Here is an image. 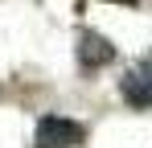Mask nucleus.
<instances>
[{
    "label": "nucleus",
    "instance_id": "f257e3e1",
    "mask_svg": "<svg viewBox=\"0 0 152 148\" xmlns=\"http://www.w3.org/2000/svg\"><path fill=\"white\" fill-rule=\"evenodd\" d=\"M86 140V127L66 115H45L37 123V148H74Z\"/></svg>",
    "mask_w": 152,
    "mask_h": 148
},
{
    "label": "nucleus",
    "instance_id": "f03ea898",
    "mask_svg": "<svg viewBox=\"0 0 152 148\" xmlns=\"http://www.w3.org/2000/svg\"><path fill=\"white\" fill-rule=\"evenodd\" d=\"M119 91L132 107H152V66H136V70L124 74Z\"/></svg>",
    "mask_w": 152,
    "mask_h": 148
},
{
    "label": "nucleus",
    "instance_id": "7ed1b4c3",
    "mask_svg": "<svg viewBox=\"0 0 152 148\" xmlns=\"http://www.w3.org/2000/svg\"><path fill=\"white\" fill-rule=\"evenodd\" d=\"M78 62L91 66V70H99L107 62H115V45H107L99 33H82V37H78Z\"/></svg>",
    "mask_w": 152,
    "mask_h": 148
},
{
    "label": "nucleus",
    "instance_id": "20e7f679",
    "mask_svg": "<svg viewBox=\"0 0 152 148\" xmlns=\"http://www.w3.org/2000/svg\"><path fill=\"white\" fill-rule=\"evenodd\" d=\"M111 4H136V0H111Z\"/></svg>",
    "mask_w": 152,
    "mask_h": 148
}]
</instances>
